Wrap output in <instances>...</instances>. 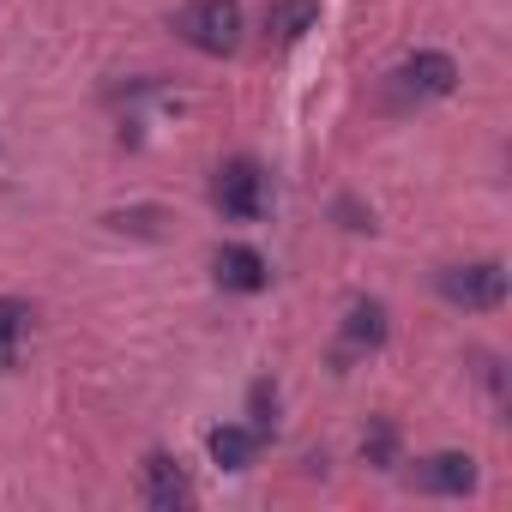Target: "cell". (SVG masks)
I'll list each match as a JSON object with an SVG mask.
<instances>
[{
  "instance_id": "obj_1",
  "label": "cell",
  "mask_w": 512,
  "mask_h": 512,
  "mask_svg": "<svg viewBox=\"0 0 512 512\" xmlns=\"http://www.w3.org/2000/svg\"><path fill=\"white\" fill-rule=\"evenodd\" d=\"M175 37L199 55H235L241 49V0H187L175 13Z\"/></svg>"
},
{
  "instance_id": "obj_2",
  "label": "cell",
  "mask_w": 512,
  "mask_h": 512,
  "mask_svg": "<svg viewBox=\"0 0 512 512\" xmlns=\"http://www.w3.org/2000/svg\"><path fill=\"white\" fill-rule=\"evenodd\" d=\"M211 199H217V211H223V217H235V223L266 217V205H272L266 169L253 163V157H229V163L211 175Z\"/></svg>"
},
{
  "instance_id": "obj_3",
  "label": "cell",
  "mask_w": 512,
  "mask_h": 512,
  "mask_svg": "<svg viewBox=\"0 0 512 512\" xmlns=\"http://www.w3.org/2000/svg\"><path fill=\"white\" fill-rule=\"evenodd\" d=\"M434 284H440V296H446L452 308H470V314H488V308H500V302H506V266H500V260L446 266Z\"/></svg>"
},
{
  "instance_id": "obj_4",
  "label": "cell",
  "mask_w": 512,
  "mask_h": 512,
  "mask_svg": "<svg viewBox=\"0 0 512 512\" xmlns=\"http://www.w3.org/2000/svg\"><path fill=\"white\" fill-rule=\"evenodd\" d=\"M452 85H458V61L440 55V49H422V55H410V61L392 73V97H398V103H434V97H446Z\"/></svg>"
},
{
  "instance_id": "obj_5",
  "label": "cell",
  "mask_w": 512,
  "mask_h": 512,
  "mask_svg": "<svg viewBox=\"0 0 512 512\" xmlns=\"http://www.w3.org/2000/svg\"><path fill=\"white\" fill-rule=\"evenodd\" d=\"M416 494H470L476 488V458L470 452H434L410 470Z\"/></svg>"
},
{
  "instance_id": "obj_6",
  "label": "cell",
  "mask_w": 512,
  "mask_h": 512,
  "mask_svg": "<svg viewBox=\"0 0 512 512\" xmlns=\"http://www.w3.org/2000/svg\"><path fill=\"white\" fill-rule=\"evenodd\" d=\"M139 494H145V506L175 512V506H187V500H193V482H187V470H181L169 452H151V458L139 464Z\"/></svg>"
},
{
  "instance_id": "obj_7",
  "label": "cell",
  "mask_w": 512,
  "mask_h": 512,
  "mask_svg": "<svg viewBox=\"0 0 512 512\" xmlns=\"http://www.w3.org/2000/svg\"><path fill=\"white\" fill-rule=\"evenodd\" d=\"M217 284L235 290V296H260L272 284V272H266V260L253 247H223L217 253Z\"/></svg>"
},
{
  "instance_id": "obj_8",
  "label": "cell",
  "mask_w": 512,
  "mask_h": 512,
  "mask_svg": "<svg viewBox=\"0 0 512 512\" xmlns=\"http://www.w3.org/2000/svg\"><path fill=\"white\" fill-rule=\"evenodd\" d=\"M260 440H266L260 428L223 422V428H211V440H205V446H211V458H217L223 470H247V464H253V452H260Z\"/></svg>"
},
{
  "instance_id": "obj_9",
  "label": "cell",
  "mask_w": 512,
  "mask_h": 512,
  "mask_svg": "<svg viewBox=\"0 0 512 512\" xmlns=\"http://www.w3.org/2000/svg\"><path fill=\"white\" fill-rule=\"evenodd\" d=\"M314 25H320V0H272L266 7V31L278 43H302Z\"/></svg>"
},
{
  "instance_id": "obj_10",
  "label": "cell",
  "mask_w": 512,
  "mask_h": 512,
  "mask_svg": "<svg viewBox=\"0 0 512 512\" xmlns=\"http://www.w3.org/2000/svg\"><path fill=\"white\" fill-rule=\"evenodd\" d=\"M386 344V308L380 302H356L344 320V350H380Z\"/></svg>"
},
{
  "instance_id": "obj_11",
  "label": "cell",
  "mask_w": 512,
  "mask_h": 512,
  "mask_svg": "<svg viewBox=\"0 0 512 512\" xmlns=\"http://www.w3.org/2000/svg\"><path fill=\"white\" fill-rule=\"evenodd\" d=\"M31 308L25 302H13V296H0V368H13L19 362V344L31 338Z\"/></svg>"
},
{
  "instance_id": "obj_12",
  "label": "cell",
  "mask_w": 512,
  "mask_h": 512,
  "mask_svg": "<svg viewBox=\"0 0 512 512\" xmlns=\"http://www.w3.org/2000/svg\"><path fill=\"white\" fill-rule=\"evenodd\" d=\"M392 446H398L392 422H374V428L362 434V452H368V464H380V470H392Z\"/></svg>"
}]
</instances>
